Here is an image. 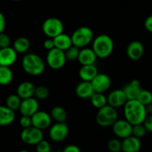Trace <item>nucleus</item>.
<instances>
[{
    "label": "nucleus",
    "instance_id": "1",
    "mask_svg": "<svg viewBox=\"0 0 152 152\" xmlns=\"http://www.w3.org/2000/svg\"><path fill=\"white\" fill-rule=\"evenodd\" d=\"M123 107L125 119L132 126L143 123L147 116L145 106L141 104L137 99L128 100Z\"/></svg>",
    "mask_w": 152,
    "mask_h": 152
},
{
    "label": "nucleus",
    "instance_id": "2",
    "mask_svg": "<svg viewBox=\"0 0 152 152\" xmlns=\"http://www.w3.org/2000/svg\"><path fill=\"white\" fill-rule=\"evenodd\" d=\"M91 48L97 58L105 59L113 53L114 48V41L108 34H100L93 39Z\"/></svg>",
    "mask_w": 152,
    "mask_h": 152
},
{
    "label": "nucleus",
    "instance_id": "3",
    "mask_svg": "<svg viewBox=\"0 0 152 152\" xmlns=\"http://www.w3.org/2000/svg\"><path fill=\"white\" fill-rule=\"evenodd\" d=\"M22 67L29 75L39 76L44 72L45 64L41 56L36 53H29L22 58Z\"/></svg>",
    "mask_w": 152,
    "mask_h": 152
},
{
    "label": "nucleus",
    "instance_id": "4",
    "mask_svg": "<svg viewBox=\"0 0 152 152\" xmlns=\"http://www.w3.org/2000/svg\"><path fill=\"white\" fill-rule=\"evenodd\" d=\"M71 38L73 45L79 48H83L93 41L94 32L89 27L82 26L73 32Z\"/></svg>",
    "mask_w": 152,
    "mask_h": 152
},
{
    "label": "nucleus",
    "instance_id": "5",
    "mask_svg": "<svg viewBox=\"0 0 152 152\" xmlns=\"http://www.w3.org/2000/svg\"><path fill=\"white\" fill-rule=\"evenodd\" d=\"M118 120V114L116 108L111 105H105L99 108L96 116V121L102 127H109Z\"/></svg>",
    "mask_w": 152,
    "mask_h": 152
},
{
    "label": "nucleus",
    "instance_id": "6",
    "mask_svg": "<svg viewBox=\"0 0 152 152\" xmlns=\"http://www.w3.org/2000/svg\"><path fill=\"white\" fill-rule=\"evenodd\" d=\"M42 32L48 38H54L64 31V25L62 21L56 17H49L44 21L42 25Z\"/></svg>",
    "mask_w": 152,
    "mask_h": 152
},
{
    "label": "nucleus",
    "instance_id": "7",
    "mask_svg": "<svg viewBox=\"0 0 152 152\" xmlns=\"http://www.w3.org/2000/svg\"><path fill=\"white\" fill-rule=\"evenodd\" d=\"M66 61L65 52L56 48L49 50L46 55V62L48 65L53 70H59L63 68Z\"/></svg>",
    "mask_w": 152,
    "mask_h": 152
},
{
    "label": "nucleus",
    "instance_id": "8",
    "mask_svg": "<svg viewBox=\"0 0 152 152\" xmlns=\"http://www.w3.org/2000/svg\"><path fill=\"white\" fill-rule=\"evenodd\" d=\"M20 138L24 143L30 145H36L44 138L42 130L34 126H30L22 129L20 134Z\"/></svg>",
    "mask_w": 152,
    "mask_h": 152
},
{
    "label": "nucleus",
    "instance_id": "9",
    "mask_svg": "<svg viewBox=\"0 0 152 152\" xmlns=\"http://www.w3.org/2000/svg\"><path fill=\"white\" fill-rule=\"evenodd\" d=\"M69 129L65 123H57L51 126L49 130V137L53 142H62L68 137Z\"/></svg>",
    "mask_w": 152,
    "mask_h": 152
},
{
    "label": "nucleus",
    "instance_id": "10",
    "mask_svg": "<svg viewBox=\"0 0 152 152\" xmlns=\"http://www.w3.org/2000/svg\"><path fill=\"white\" fill-rule=\"evenodd\" d=\"M94 91L96 93H105L111 86V80L108 75L105 74H96V77L91 81Z\"/></svg>",
    "mask_w": 152,
    "mask_h": 152
},
{
    "label": "nucleus",
    "instance_id": "11",
    "mask_svg": "<svg viewBox=\"0 0 152 152\" xmlns=\"http://www.w3.org/2000/svg\"><path fill=\"white\" fill-rule=\"evenodd\" d=\"M51 120L50 114L44 111H37L31 116L32 126L41 130L48 129L51 124Z\"/></svg>",
    "mask_w": 152,
    "mask_h": 152
},
{
    "label": "nucleus",
    "instance_id": "12",
    "mask_svg": "<svg viewBox=\"0 0 152 152\" xmlns=\"http://www.w3.org/2000/svg\"><path fill=\"white\" fill-rule=\"evenodd\" d=\"M132 125L129 123L127 120H117L112 125L113 132L119 138L125 139L131 136L132 134Z\"/></svg>",
    "mask_w": 152,
    "mask_h": 152
},
{
    "label": "nucleus",
    "instance_id": "13",
    "mask_svg": "<svg viewBox=\"0 0 152 152\" xmlns=\"http://www.w3.org/2000/svg\"><path fill=\"white\" fill-rule=\"evenodd\" d=\"M19 111L22 115L31 117L39 111L38 99L34 97L22 99Z\"/></svg>",
    "mask_w": 152,
    "mask_h": 152
},
{
    "label": "nucleus",
    "instance_id": "14",
    "mask_svg": "<svg viewBox=\"0 0 152 152\" xmlns=\"http://www.w3.org/2000/svg\"><path fill=\"white\" fill-rule=\"evenodd\" d=\"M127 101L128 99L123 89H117V90L112 91L107 96L108 105H111L116 109L124 106Z\"/></svg>",
    "mask_w": 152,
    "mask_h": 152
},
{
    "label": "nucleus",
    "instance_id": "15",
    "mask_svg": "<svg viewBox=\"0 0 152 152\" xmlns=\"http://www.w3.org/2000/svg\"><path fill=\"white\" fill-rule=\"evenodd\" d=\"M144 46L141 42L134 40L131 42L126 48V54L130 59L133 61L140 60L144 54Z\"/></svg>",
    "mask_w": 152,
    "mask_h": 152
},
{
    "label": "nucleus",
    "instance_id": "16",
    "mask_svg": "<svg viewBox=\"0 0 152 152\" xmlns=\"http://www.w3.org/2000/svg\"><path fill=\"white\" fill-rule=\"evenodd\" d=\"M17 59V53L13 48L7 47L0 48V65L10 67Z\"/></svg>",
    "mask_w": 152,
    "mask_h": 152
},
{
    "label": "nucleus",
    "instance_id": "17",
    "mask_svg": "<svg viewBox=\"0 0 152 152\" xmlns=\"http://www.w3.org/2000/svg\"><path fill=\"white\" fill-rule=\"evenodd\" d=\"M122 142V151L123 152H139L142 147L140 139L131 135L123 139Z\"/></svg>",
    "mask_w": 152,
    "mask_h": 152
},
{
    "label": "nucleus",
    "instance_id": "18",
    "mask_svg": "<svg viewBox=\"0 0 152 152\" xmlns=\"http://www.w3.org/2000/svg\"><path fill=\"white\" fill-rule=\"evenodd\" d=\"M96 59L97 56L95 54L93 49L86 47L80 49L77 60L81 65H86L94 64Z\"/></svg>",
    "mask_w": 152,
    "mask_h": 152
},
{
    "label": "nucleus",
    "instance_id": "19",
    "mask_svg": "<svg viewBox=\"0 0 152 152\" xmlns=\"http://www.w3.org/2000/svg\"><path fill=\"white\" fill-rule=\"evenodd\" d=\"M141 89L142 88H141L139 80H133L127 85H126L123 90L128 100H131V99H137Z\"/></svg>",
    "mask_w": 152,
    "mask_h": 152
},
{
    "label": "nucleus",
    "instance_id": "20",
    "mask_svg": "<svg viewBox=\"0 0 152 152\" xmlns=\"http://www.w3.org/2000/svg\"><path fill=\"white\" fill-rule=\"evenodd\" d=\"M35 88L36 86L31 82H22L16 88V94L22 99L33 97V96H34Z\"/></svg>",
    "mask_w": 152,
    "mask_h": 152
},
{
    "label": "nucleus",
    "instance_id": "21",
    "mask_svg": "<svg viewBox=\"0 0 152 152\" xmlns=\"http://www.w3.org/2000/svg\"><path fill=\"white\" fill-rule=\"evenodd\" d=\"M75 93L81 99H90L94 91L91 82L82 81L76 86Z\"/></svg>",
    "mask_w": 152,
    "mask_h": 152
},
{
    "label": "nucleus",
    "instance_id": "22",
    "mask_svg": "<svg viewBox=\"0 0 152 152\" xmlns=\"http://www.w3.org/2000/svg\"><path fill=\"white\" fill-rule=\"evenodd\" d=\"M98 74V69L94 64L82 65L79 71V77L82 81L91 82Z\"/></svg>",
    "mask_w": 152,
    "mask_h": 152
},
{
    "label": "nucleus",
    "instance_id": "23",
    "mask_svg": "<svg viewBox=\"0 0 152 152\" xmlns=\"http://www.w3.org/2000/svg\"><path fill=\"white\" fill-rule=\"evenodd\" d=\"M16 114L6 105H0V126H7L14 121Z\"/></svg>",
    "mask_w": 152,
    "mask_h": 152
},
{
    "label": "nucleus",
    "instance_id": "24",
    "mask_svg": "<svg viewBox=\"0 0 152 152\" xmlns=\"http://www.w3.org/2000/svg\"><path fill=\"white\" fill-rule=\"evenodd\" d=\"M53 40L55 48L63 51L73 45L71 37L65 33H62L59 35L56 36V37L53 38Z\"/></svg>",
    "mask_w": 152,
    "mask_h": 152
},
{
    "label": "nucleus",
    "instance_id": "25",
    "mask_svg": "<svg viewBox=\"0 0 152 152\" xmlns=\"http://www.w3.org/2000/svg\"><path fill=\"white\" fill-rule=\"evenodd\" d=\"M31 43L26 37H21L16 39L13 42V48L17 53H25L29 50Z\"/></svg>",
    "mask_w": 152,
    "mask_h": 152
},
{
    "label": "nucleus",
    "instance_id": "26",
    "mask_svg": "<svg viewBox=\"0 0 152 152\" xmlns=\"http://www.w3.org/2000/svg\"><path fill=\"white\" fill-rule=\"evenodd\" d=\"M50 115L51 118L57 123H65L68 117L65 108L59 105H56L52 108Z\"/></svg>",
    "mask_w": 152,
    "mask_h": 152
},
{
    "label": "nucleus",
    "instance_id": "27",
    "mask_svg": "<svg viewBox=\"0 0 152 152\" xmlns=\"http://www.w3.org/2000/svg\"><path fill=\"white\" fill-rule=\"evenodd\" d=\"M13 74L10 67L0 65V85L7 86L12 82Z\"/></svg>",
    "mask_w": 152,
    "mask_h": 152
},
{
    "label": "nucleus",
    "instance_id": "28",
    "mask_svg": "<svg viewBox=\"0 0 152 152\" xmlns=\"http://www.w3.org/2000/svg\"><path fill=\"white\" fill-rule=\"evenodd\" d=\"M90 100L92 105L97 109L102 108L108 104L107 103V96H105V95L102 93L94 92L90 97Z\"/></svg>",
    "mask_w": 152,
    "mask_h": 152
},
{
    "label": "nucleus",
    "instance_id": "29",
    "mask_svg": "<svg viewBox=\"0 0 152 152\" xmlns=\"http://www.w3.org/2000/svg\"><path fill=\"white\" fill-rule=\"evenodd\" d=\"M22 99L17 94H10L6 99V106L16 111L19 110Z\"/></svg>",
    "mask_w": 152,
    "mask_h": 152
},
{
    "label": "nucleus",
    "instance_id": "30",
    "mask_svg": "<svg viewBox=\"0 0 152 152\" xmlns=\"http://www.w3.org/2000/svg\"><path fill=\"white\" fill-rule=\"evenodd\" d=\"M137 99L141 104L146 106L147 105H148V104L152 102V93L150 91L142 88L140 92L139 95H138L137 98Z\"/></svg>",
    "mask_w": 152,
    "mask_h": 152
},
{
    "label": "nucleus",
    "instance_id": "31",
    "mask_svg": "<svg viewBox=\"0 0 152 152\" xmlns=\"http://www.w3.org/2000/svg\"><path fill=\"white\" fill-rule=\"evenodd\" d=\"M34 96H35L36 99H39V100L46 99L49 96L48 88L44 86H39L38 87H36Z\"/></svg>",
    "mask_w": 152,
    "mask_h": 152
},
{
    "label": "nucleus",
    "instance_id": "32",
    "mask_svg": "<svg viewBox=\"0 0 152 152\" xmlns=\"http://www.w3.org/2000/svg\"><path fill=\"white\" fill-rule=\"evenodd\" d=\"M80 48L76 47V46L72 45L65 50V55L66 59L68 61H74L77 60L79 56V53H80Z\"/></svg>",
    "mask_w": 152,
    "mask_h": 152
},
{
    "label": "nucleus",
    "instance_id": "33",
    "mask_svg": "<svg viewBox=\"0 0 152 152\" xmlns=\"http://www.w3.org/2000/svg\"><path fill=\"white\" fill-rule=\"evenodd\" d=\"M147 133V131L145 129V128L144 127L143 124H137L134 125V126H132V135L136 137L140 138L143 137L145 136Z\"/></svg>",
    "mask_w": 152,
    "mask_h": 152
},
{
    "label": "nucleus",
    "instance_id": "34",
    "mask_svg": "<svg viewBox=\"0 0 152 152\" xmlns=\"http://www.w3.org/2000/svg\"><path fill=\"white\" fill-rule=\"evenodd\" d=\"M108 148L111 152H120L122 151V142L117 138H113L108 141Z\"/></svg>",
    "mask_w": 152,
    "mask_h": 152
},
{
    "label": "nucleus",
    "instance_id": "35",
    "mask_svg": "<svg viewBox=\"0 0 152 152\" xmlns=\"http://www.w3.org/2000/svg\"><path fill=\"white\" fill-rule=\"evenodd\" d=\"M36 146H37L36 147L37 152H50L51 151V146L50 143L44 139L37 143Z\"/></svg>",
    "mask_w": 152,
    "mask_h": 152
},
{
    "label": "nucleus",
    "instance_id": "36",
    "mask_svg": "<svg viewBox=\"0 0 152 152\" xmlns=\"http://www.w3.org/2000/svg\"><path fill=\"white\" fill-rule=\"evenodd\" d=\"M11 39L7 34L4 32L0 33V48L10 47Z\"/></svg>",
    "mask_w": 152,
    "mask_h": 152
},
{
    "label": "nucleus",
    "instance_id": "37",
    "mask_svg": "<svg viewBox=\"0 0 152 152\" xmlns=\"http://www.w3.org/2000/svg\"><path fill=\"white\" fill-rule=\"evenodd\" d=\"M19 125H20V126L22 129H26V128H28L32 126L31 117L22 115L21 118L19 119Z\"/></svg>",
    "mask_w": 152,
    "mask_h": 152
},
{
    "label": "nucleus",
    "instance_id": "38",
    "mask_svg": "<svg viewBox=\"0 0 152 152\" xmlns=\"http://www.w3.org/2000/svg\"><path fill=\"white\" fill-rule=\"evenodd\" d=\"M142 124H143L144 127L146 129L147 132H151V133H152V114L151 115L146 116Z\"/></svg>",
    "mask_w": 152,
    "mask_h": 152
},
{
    "label": "nucleus",
    "instance_id": "39",
    "mask_svg": "<svg viewBox=\"0 0 152 152\" xmlns=\"http://www.w3.org/2000/svg\"><path fill=\"white\" fill-rule=\"evenodd\" d=\"M144 27H145V30L148 31L149 33L152 34V15L148 16L146 19H145L144 22Z\"/></svg>",
    "mask_w": 152,
    "mask_h": 152
},
{
    "label": "nucleus",
    "instance_id": "40",
    "mask_svg": "<svg viewBox=\"0 0 152 152\" xmlns=\"http://www.w3.org/2000/svg\"><path fill=\"white\" fill-rule=\"evenodd\" d=\"M62 152H82L80 148H79L77 145H74V144H71V145H68L64 148Z\"/></svg>",
    "mask_w": 152,
    "mask_h": 152
},
{
    "label": "nucleus",
    "instance_id": "41",
    "mask_svg": "<svg viewBox=\"0 0 152 152\" xmlns=\"http://www.w3.org/2000/svg\"><path fill=\"white\" fill-rule=\"evenodd\" d=\"M43 47H44V48H45L46 50H51L52 48H55L53 39L48 38L47 39L45 40L44 42H43Z\"/></svg>",
    "mask_w": 152,
    "mask_h": 152
},
{
    "label": "nucleus",
    "instance_id": "42",
    "mask_svg": "<svg viewBox=\"0 0 152 152\" xmlns=\"http://www.w3.org/2000/svg\"><path fill=\"white\" fill-rule=\"evenodd\" d=\"M5 17H4V16L3 15V13L0 12V33L4 32V28H5Z\"/></svg>",
    "mask_w": 152,
    "mask_h": 152
},
{
    "label": "nucleus",
    "instance_id": "43",
    "mask_svg": "<svg viewBox=\"0 0 152 152\" xmlns=\"http://www.w3.org/2000/svg\"><path fill=\"white\" fill-rule=\"evenodd\" d=\"M145 110H146L147 115H151L152 114V102L148 104L145 106Z\"/></svg>",
    "mask_w": 152,
    "mask_h": 152
},
{
    "label": "nucleus",
    "instance_id": "44",
    "mask_svg": "<svg viewBox=\"0 0 152 152\" xmlns=\"http://www.w3.org/2000/svg\"><path fill=\"white\" fill-rule=\"evenodd\" d=\"M19 152H29V151H27V150H21V151H19Z\"/></svg>",
    "mask_w": 152,
    "mask_h": 152
},
{
    "label": "nucleus",
    "instance_id": "45",
    "mask_svg": "<svg viewBox=\"0 0 152 152\" xmlns=\"http://www.w3.org/2000/svg\"><path fill=\"white\" fill-rule=\"evenodd\" d=\"M11 1H22V0H11Z\"/></svg>",
    "mask_w": 152,
    "mask_h": 152
}]
</instances>
